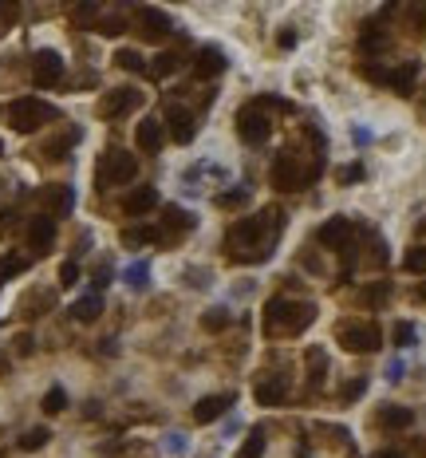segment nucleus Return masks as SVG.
<instances>
[{
    "label": "nucleus",
    "mask_w": 426,
    "mask_h": 458,
    "mask_svg": "<svg viewBox=\"0 0 426 458\" xmlns=\"http://www.w3.org/2000/svg\"><path fill=\"white\" fill-rule=\"evenodd\" d=\"M135 143H138V151L158 154V151H162V143H166L162 123H158V119H142V123H138V131H135Z\"/></svg>",
    "instance_id": "obj_15"
},
{
    "label": "nucleus",
    "mask_w": 426,
    "mask_h": 458,
    "mask_svg": "<svg viewBox=\"0 0 426 458\" xmlns=\"http://www.w3.org/2000/svg\"><path fill=\"white\" fill-rule=\"evenodd\" d=\"M51 241H56V218L40 213V218H32V221H28V245H32L36 253L51 249Z\"/></svg>",
    "instance_id": "obj_13"
},
{
    "label": "nucleus",
    "mask_w": 426,
    "mask_h": 458,
    "mask_svg": "<svg viewBox=\"0 0 426 458\" xmlns=\"http://www.w3.org/2000/svg\"><path fill=\"white\" fill-rule=\"evenodd\" d=\"M16 16H20V9H16V4H0V32H4V28H9Z\"/></svg>",
    "instance_id": "obj_44"
},
{
    "label": "nucleus",
    "mask_w": 426,
    "mask_h": 458,
    "mask_svg": "<svg viewBox=\"0 0 426 458\" xmlns=\"http://www.w3.org/2000/svg\"><path fill=\"white\" fill-rule=\"evenodd\" d=\"M76 280H79V265L76 261H63L60 265V285H63V289H71Z\"/></svg>",
    "instance_id": "obj_41"
},
{
    "label": "nucleus",
    "mask_w": 426,
    "mask_h": 458,
    "mask_svg": "<svg viewBox=\"0 0 426 458\" xmlns=\"http://www.w3.org/2000/svg\"><path fill=\"white\" fill-rule=\"evenodd\" d=\"M166 127H170V138L174 143H194V135H197V123H194V115H189L186 107H170L166 111Z\"/></svg>",
    "instance_id": "obj_11"
},
{
    "label": "nucleus",
    "mask_w": 426,
    "mask_h": 458,
    "mask_svg": "<svg viewBox=\"0 0 426 458\" xmlns=\"http://www.w3.org/2000/svg\"><path fill=\"white\" fill-rule=\"evenodd\" d=\"M16 352H20V356H28V352H32V336H20L16 340Z\"/></svg>",
    "instance_id": "obj_51"
},
{
    "label": "nucleus",
    "mask_w": 426,
    "mask_h": 458,
    "mask_svg": "<svg viewBox=\"0 0 426 458\" xmlns=\"http://www.w3.org/2000/svg\"><path fill=\"white\" fill-rule=\"evenodd\" d=\"M154 238H158L154 229H127V233H123V245H127V249H138V245H150Z\"/></svg>",
    "instance_id": "obj_34"
},
{
    "label": "nucleus",
    "mask_w": 426,
    "mask_h": 458,
    "mask_svg": "<svg viewBox=\"0 0 426 458\" xmlns=\"http://www.w3.org/2000/svg\"><path fill=\"white\" fill-rule=\"evenodd\" d=\"M99 312H103V297H99V292H91V297H79L76 305H71V316H76V320H83V324H91Z\"/></svg>",
    "instance_id": "obj_23"
},
{
    "label": "nucleus",
    "mask_w": 426,
    "mask_h": 458,
    "mask_svg": "<svg viewBox=\"0 0 426 458\" xmlns=\"http://www.w3.org/2000/svg\"><path fill=\"white\" fill-rule=\"evenodd\" d=\"M402 265H407V273H426V245H415V249H407V257H402Z\"/></svg>",
    "instance_id": "obj_35"
},
{
    "label": "nucleus",
    "mask_w": 426,
    "mask_h": 458,
    "mask_svg": "<svg viewBox=\"0 0 426 458\" xmlns=\"http://www.w3.org/2000/svg\"><path fill=\"white\" fill-rule=\"evenodd\" d=\"M225 51L222 48H202L197 51V60H194V76L197 79H213V76H222L225 71Z\"/></svg>",
    "instance_id": "obj_16"
},
{
    "label": "nucleus",
    "mask_w": 426,
    "mask_h": 458,
    "mask_svg": "<svg viewBox=\"0 0 426 458\" xmlns=\"http://www.w3.org/2000/svg\"><path fill=\"white\" fill-rule=\"evenodd\" d=\"M410 423H415V411L410 407H395V403H387V407L379 411V427H387V431H407Z\"/></svg>",
    "instance_id": "obj_21"
},
{
    "label": "nucleus",
    "mask_w": 426,
    "mask_h": 458,
    "mask_svg": "<svg viewBox=\"0 0 426 458\" xmlns=\"http://www.w3.org/2000/svg\"><path fill=\"white\" fill-rule=\"evenodd\" d=\"M63 407H68V391H63V387H51L48 395H43V411H48V415H60Z\"/></svg>",
    "instance_id": "obj_32"
},
{
    "label": "nucleus",
    "mask_w": 426,
    "mask_h": 458,
    "mask_svg": "<svg viewBox=\"0 0 426 458\" xmlns=\"http://www.w3.org/2000/svg\"><path fill=\"white\" fill-rule=\"evenodd\" d=\"M170 32H174V24H170V16H166V12H158V9H138V36H142V40L162 44Z\"/></svg>",
    "instance_id": "obj_10"
},
{
    "label": "nucleus",
    "mask_w": 426,
    "mask_h": 458,
    "mask_svg": "<svg viewBox=\"0 0 426 458\" xmlns=\"http://www.w3.org/2000/svg\"><path fill=\"white\" fill-rule=\"evenodd\" d=\"M264 447H269V442H264V427H253V431H249V439L241 442L237 458H261Z\"/></svg>",
    "instance_id": "obj_24"
},
{
    "label": "nucleus",
    "mask_w": 426,
    "mask_h": 458,
    "mask_svg": "<svg viewBox=\"0 0 426 458\" xmlns=\"http://www.w3.org/2000/svg\"><path fill=\"white\" fill-rule=\"evenodd\" d=\"M48 119H56V111H51L48 103H40V99H16L9 107V123H12V131H20V135L40 131Z\"/></svg>",
    "instance_id": "obj_3"
},
{
    "label": "nucleus",
    "mask_w": 426,
    "mask_h": 458,
    "mask_svg": "<svg viewBox=\"0 0 426 458\" xmlns=\"http://www.w3.org/2000/svg\"><path fill=\"white\" fill-rule=\"evenodd\" d=\"M415 297H418V300H422V305H426V280H422V285H418V289H415Z\"/></svg>",
    "instance_id": "obj_54"
},
{
    "label": "nucleus",
    "mask_w": 426,
    "mask_h": 458,
    "mask_svg": "<svg viewBox=\"0 0 426 458\" xmlns=\"http://www.w3.org/2000/svg\"><path fill=\"white\" fill-rule=\"evenodd\" d=\"M340 178H343V182H359V178H363V166H343Z\"/></svg>",
    "instance_id": "obj_48"
},
{
    "label": "nucleus",
    "mask_w": 426,
    "mask_h": 458,
    "mask_svg": "<svg viewBox=\"0 0 426 458\" xmlns=\"http://www.w3.org/2000/svg\"><path fill=\"white\" fill-rule=\"evenodd\" d=\"M48 439H51V434H48V427H32V431H28L24 439H20V447H24V450H40Z\"/></svg>",
    "instance_id": "obj_36"
},
{
    "label": "nucleus",
    "mask_w": 426,
    "mask_h": 458,
    "mask_svg": "<svg viewBox=\"0 0 426 458\" xmlns=\"http://www.w3.org/2000/svg\"><path fill=\"white\" fill-rule=\"evenodd\" d=\"M182 60H186V56H182V51H162V56H158V60H154V76H174V71L182 68Z\"/></svg>",
    "instance_id": "obj_25"
},
{
    "label": "nucleus",
    "mask_w": 426,
    "mask_h": 458,
    "mask_svg": "<svg viewBox=\"0 0 426 458\" xmlns=\"http://www.w3.org/2000/svg\"><path fill=\"white\" fill-rule=\"evenodd\" d=\"M158 202H162V198H158V190H154V186H135L127 194V202H123V210H127L130 218H142V213H150Z\"/></svg>",
    "instance_id": "obj_17"
},
{
    "label": "nucleus",
    "mask_w": 426,
    "mask_h": 458,
    "mask_svg": "<svg viewBox=\"0 0 426 458\" xmlns=\"http://www.w3.org/2000/svg\"><path fill=\"white\" fill-rule=\"evenodd\" d=\"M95 285H99V289H103V285H111V269H107V265L95 269Z\"/></svg>",
    "instance_id": "obj_50"
},
{
    "label": "nucleus",
    "mask_w": 426,
    "mask_h": 458,
    "mask_svg": "<svg viewBox=\"0 0 426 458\" xmlns=\"http://www.w3.org/2000/svg\"><path fill=\"white\" fill-rule=\"evenodd\" d=\"M71 143H76V135H63V138H56V143H48V158H68V151H71Z\"/></svg>",
    "instance_id": "obj_37"
},
{
    "label": "nucleus",
    "mask_w": 426,
    "mask_h": 458,
    "mask_svg": "<svg viewBox=\"0 0 426 458\" xmlns=\"http://www.w3.org/2000/svg\"><path fill=\"white\" fill-rule=\"evenodd\" d=\"M166 225L170 229H194V213L178 210V205H166Z\"/></svg>",
    "instance_id": "obj_31"
},
{
    "label": "nucleus",
    "mask_w": 426,
    "mask_h": 458,
    "mask_svg": "<svg viewBox=\"0 0 426 458\" xmlns=\"http://www.w3.org/2000/svg\"><path fill=\"white\" fill-rule=\"evenodd\" d=\"M415 76H418V60H407L402 68L387 71V83H391L399 95H410V91H415Z\"/></svg>",
    "instance_id": "obj_22"
},
{
    "label": "nucleus",
    "mask_w": 426,
    "mask_h": 458,
    "mask_svg": "<svg viewBox=\"0 0 426 458\" xmlns=\"http://www.w3.org/2000/svg\"><path fill=\"white\" fill-rule=\"evenodd\" d=\"M237 135L245 138L249 146H261L264 138L273 135V119H264L261 111H241L237 115Z\"/></svg>",
    "instance_id": "obj_8"
},
{
    "label": "nucleus",
    "mask_w": 426,
    "mask_h": 458,
    "mask_svg": "<svg viewBox=\"0 0 426 458\" xmlns=\"http://www.w3.org/2000/svg\"><path fill=\"white\" fill-rule=\"evenodd\" d=\"M415 20H418V36L426 40V4H418V9H415Z\"/></svg>",
    "instance_id": "obj_49"
},
{
    "label": "nucleus",
    "mask_w": 426,
    "mask_h": 458,
    "mask_svg": "<svg viewBox=\"0 0 426 458\" xmlns=\"http://www.w3.org/2000/svg\"><path fill=\"white\" fill-rule=\"evenodd\" d=\"M300 182H304V174H300V162L292 151H281L273 158V186L276 190H300Z\"/></svg>",
    "instance_id": "obj_9"
},
{
    "label": "nucleus",
    "mask_w": 426,
    "mask_h": 458,
    "mask_svg": "<svg viewBox=\"0 0 426 458\" xmlns=\"http://www.w3.org/2000/svg\"><path fill=\"white\" fill-rule=\"evenodd\" d=\"M363 300H367V305H375V308H383L387 300H391V285H387V280L367 285V289H363Z\"/></svg>",
    "instance_id": "obj_29"
},
{
    "label": "nucleus",
    "mask_w": 426,
    "mask_h": 458,
    "mask_svg": "<svg viewBox=\"0 0 426 458\" xmlns=\"http://www.w3.org/2000/svg\"><path fill=\"white\" fill-rule=\"evenodd\" d=\"M340 344L348 352H355V356H363V352H375L379 344H383V332H379L375 324H343Z\"/></svg>",
    "instance_id": "obj_5"
},
{
    "label": "nucleus",
    "mask_w": 426,
    "mask_h": 458,
    "mask_svg": "<svg viewBox=\"0 0 426 458\" xmlns=\"http://www.w3.org/2000/svg\"><path fill=\"white\" fill-rule=\"evenodd\" d=\"M415 336H418V332H415V324H410V320H399L391 328V340L399 344V348H410V344H415Z\"/></svg>",
    "instance_id": "obj_33"
},
{
    "label": "nucleus",
    "mask_w": 426,
    "mask_h": 458,
    "mask_svg": "<svg viewBox=\"0 0 426 458\" xmlns=\"http://www.w3.org/2000/svg\"><path fill=\"white\" fill-rule=\"evenodd\" d=\"M375 458H402V454H399V450H379Z\"/></svg>",
    "instance_id": "obj_53"
},
{
    "label": "nucleus",
    "mask_w": 426,
    "mask_h": 458,
    "mask_svg": "<svg viewBox=\"0 0 426 458\" xmlns=\"http://www.w3.org/2000/svg\"><path fill=\"white\" fill-rule=\"evenodd\" d=\"M312 320H316V305H312V300H304V305H296V300H269V305H264V332H269V336L300 332V328H308Z\"/></svg>",
    "instance_id": "obj_2"
},
{
    "label": "nucleus",
    "mask_w": 426,
    "mask_h": 458,
    "mask_svg": "<svg viewBox=\"0 0 426 458\" xmlns=\"http://www.w3.org/2000/svg\"><path fill=\"white\" fill-rule=\"evenodd\" d=\"M324 372H328V360H324V352L316 348V352H312V383H316V387L324 383Z\"/></svg>",
    "instance_id": "obj_40"
},
{
    "label": "nucleus",
    "mask_w": 426,
    "mask_h": 458,
    "mask_svg": "<svg viewBox=\"0 0 426 458\" xmlns=\"http://www.w3.org/2000/svg\"><path fill=\"white\" fill-rule=\"evenodd\" d=\"M284 229V213L281 210H264L256 218H241L229 225V257L233 261H264L269 257V241Z\"/></svg>",
    "instance_id": "obj_1"
},
{
    "label": "nucleus",
    "mask_w": 426,
    "mask_h": 458,
    "mask_svg": "<svg viewBox=\"0 0 426 458\" xmlns=\"http://www.w3.org/2000/svg\"><path fill=\"white\" fill-rule=\"evenodd\" d=\"M371 265H387V245H383V238L371 241Z\"/></svg>",
    "instance_id": "obj_45"
},
{
    "label": "nucleus",
    "mask_w": 426,
    "mask_h": 458,
    "mask_svg": "<svg viewBox=\"0 0 426 458\" xmlns=\"http://www.w3.org/2000/svg\"><path fill=\"white\" fill-rule=\"evenodd\" d=\"M229 324H233V316L225 312V308H209V312L202 316V328L205 332H222V328H229Z\"/></svg>",
    "instance_id": "obj_30"
},
{
    "label": "nucleus",
    "mask_w": 426,
    "mask_h": 458,
    "mask_svg": "<svg viewBox=\"0 0 426 458\" xmlns=\"http://www.w3.org/2000/svg\"><path fill=\"white\" fill-rule=\"evenodd\" d=\"M115 63H119L123 71H135V76H142V71H146V60L138 56L135 48H123L119 56H115Z\"/></svg>",
    "instance_id": "obj_28"
},
{
    "label": "nucleus",
    "mask_w": 426,
    "mask_h": 458,
    "mask_svg": "<svg viewBox=\"0 0 426 458\" xmlns=\"http://www.w3.org/2000/svg\"><path fill=\"white\" fill-rule=\"evenodd\" d=\"M138 174V158L130 151H111L99 166V182L103 186H123V182H135Z\"/></svg>",
    "instance_id": "obj_4"
},
{
    "label": "nucleus",
    "mask_w": 426,
    "mask_h": 458,
    "mask_svg": "<svg viewBox=\"0 0 426 458\" xmlns=\"http://www.w3.org/2000/svg\"><path fill=\"white\" fill-rule=\"evenodd\" d=\"M387 48H391V36H387L379 24H367L363 36H359V51H363L367 60H371V56H383Z\"/></svg>",
    "instance_id": "obj_20"
},
{
    "label": "nucleus",
    "mask_w": 426,
    "mask_h": 458,
    "mask_svg": "<svg viewBox=\"0 0 426 458\" xmlns=\"http://www.w3.org/2000/svg\"><path fill=\"white\" fill-rule=\"evenodd\" d=\"M32 79H36V87H56L63 79V60H60V51H51V48H43V51H36V60H32Z\"/></svg>",
    "instance_id": "obj_7"
},
{
    "label": "nucleus",
    "mask_w": 426,
    "mask_h": 458,
    "mask_svg": "<svg viewBox=\"0 0 426 458\" xmlns=\"http://www.w3.org/2000/svg\"><path fill=\"white\" fill-rule=\"evenodd\" d=\"M281 48H296V32H281Z\"/></svg>",
    "instance_id": "obj_52"
},
{
    "label": "nucleus",
    "mask_w": 426,
    "mask_h": 458,
    "mask_svg": "<svg viewBox=\"0 0 426 458\" xmlns=\"http://www.w3.org/2000/svg\"><path fill=\"white\" fill-rule=\"evenodd\" d=\"M249 202V190H229V194L217 198V205H225V210H237V205Z\"/></svg>",
    "instance_id": "obj_39"
},
{
    "label": "nucleus",
    "mask_w": 426,
    "mask_h": 458,
    "mask_svg": "<svg viewBox=\"0 0 426 458\" xmlns=\"http://www.w3.org/2000/svg\"><path fill=\"white\" fill-rule=\"evenodd\" d=\"M0 154H4V143H0Z\"/></svg>",
    "instance_id": "obj_55"
},
{
    "label": "nucleus",
    "mask_w": 426,
    "mask_h": 458,
    "mask_svg": "<svg viewBox=\"0 0 426 458\" xmlns=\"http://www.w3.org/2000/svg\"><path fill=\"white\" fill-rule=\"evenodd\" d=\"M99 28L103 36H119V32H127V24H123V16H99Z\"/></svg>",
    "instance_id": "obj_38"
},
{
    "label": "nucleus",
    "mask_w": 426,
    "mask_h": 458,
    "mask_svg": "<svg viewBox=\"0 0 426 458\" xmlns=\"http://www.w3.org/2000/svg\"><path fill=\"white\" fill-rule=\"evenodd\" d=\"M138 103H142V91H135V87H115V91H107L99 99V115L103 119H119V115L135 111Z\"/></svg>",
    "instance_id": "obj_6"
},
{
    "label": "nucleus",
    "mask_w": 426,
    "mask_h": 458,
    "mask_svg": "<svg viewBox=\"0 0 426 458\" xmlns=\"http://www.w3.org/2000/svg\"><path fill=\"white\" fill-rule=\"evenodd\" d=\"M123 280H127L130 289H138V292H142L146 285H150V269H146V261H135L127 273H123Z\"/></svg>",
    "instance_id": "obj_27"
},
{
    "label": "nucleus",
    "mask_w": 426,
    "mask_h": 458,
    "mask_svg": "<svg viewBox=\"0 0 426 458\" xmlns=\"http://www.w3.org/2000/svg\"><path fill=\"white\" fill-rule=\"evenodd\" d=\"M166 450H170V454H182V450H186V434H170V439H166Z\"/></svg>",
    "instance_id": "obj_46"
},
{
    "label": "nucleus",
    "mask_w": 426,
    "mask_h": 458,
    "mask_svg": "<svg viewBox=\"0 0 426 458\" xmlns=\"http://www.w3.org/2000/svg\"><path fill=\"white\" fill-rule=\"evenodd\" d=\"M316 238H320V245H328V249H343V245H351V221H348V218H332V221H324Z\"/></svg>",
    "instance_id": "obj_14"
},
{
    "label": "nucleus",
    "mask_w": 426,
    "mask_h": 458,
    "mask_svg": "<svg viewBox=\"0 0 426 458\" xmlns=\"http://www.w3.org/2000/svg\"><path fill=\"white\" fill-rule=\"evenodd\" d=\"M233 391H225V395H205V399H197V407H194V419L197 423H213V419H222L225 411L233 407Z\"/></svg>",
    "instance_id": "obj_12"
},
{
    "label": "nucleus",
    "mask_w": 426,
    "mask_h": 458,
    "mask_svg": "<svg viewBox=\"0 0 426 458\" xmlns=\"http://www.w3.org/2000/svg\"><path fill=\"white\" fill-rule=\"evenodd\" d=\"M284 395H289V375H273V380L256 383V403L261 407H276V403H284Z\"/></svg>",
    "instance_id": "obj_19"
},
{
    "label": "nucleus",
    "mask_w": 426,
    "mask_h": 458,
    "mask_svg": "<svg viewBox=\"0 0 426 458\" xmlns=\"http://www.w3.org/2000/svg\"><path fill=\"white\" fill-rule=\"evenodd\" d=\"M367 391V380H355V383H348V387H343V403H355L359 395H363Z\"/></svg>",
    "instance_id": "obj_43"
},
{
    "label": "nucleus",
    "mask_w": 426,
    "mask_h": 458,
    "mask_svg": "<svg viewBox=\"0 0 426 458\" xmlns=\"http://www.w3.org/2000/svg\"><path fill=\"white\" fill-rule=\"evenodd\" d=\"M402 372H407V367H402V360H391V364H387V380H391V383H399Z\"/></svg>",
    "instance_id": "obj_47"
},
{
    "label": "nucleus",
    "mask_w": 426,
    "mask_h": 458,
    "mask_svg": "<svg viewBox=\"0 0 426 458\" xmlns=\"http://www.w3.org/2000/svg\"><path fill=\"white\" fill-rule=\"evenodd\" d=\"M99 16H103L99 4H76V9H71V20H76L79 28H95V24H99Z\"/></svg>",
    "instance_id": "obj_26"
},
{
    "label": "nucleus",
    "mask_w": 426,
    "mask_h": 458,
    "mask_svg": "<svg viewBox=\"0 0 426 458\" xmlns=\"http://www.w3.org/2000/svg\"><path fill=\"white\" fill-rule=\"evenodd\" d=\"M24 269H28L24 257H4V261H0V273H4V277H12V273H24Z\"/></svg>",
    "instance_id": "obj_42"
},
{
    "label": "nucleus",
    "mask_w": 426,
    "mask_h": 458,
    "mask_svg": "<svg viewBox=\"0 0 426 458\" xmlns=\"http://www.w3.org/2000/svg\"><path fill=\"white\" fill-rule=\"evenodd\" d=\"M40 202L48 205V218H63V213H71V205H76V194H71V186H48L40 194Z\"/></svg>",
    "instance_id": "obj_18"
}]
</instances>
